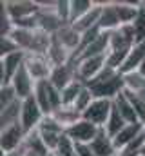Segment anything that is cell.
Here are the masks:
<instances>
[{"label":"cell","mask_w":145,"mask_h":156,"mask_svg":"<svg viewBox=\"0 0 145 156\" xmlns=\"http://www.w3.org/2000/svg\"><path fill=\"white\" fill-rule=\"evenodd\" d=\"M85 85L93 91L94 98H105V100H112V102L125 89V85H123V75L118 73V71H114V69H111V67H107V66H105V69L94 80H91Z\"/></svg>","instance_id":"obj_1"},{"label":"cell","mask_w":145,"mask_h":156,"mask_svg":"<svg viewBox=\"0 0 145 156\" xmlns=\"http://www.w3.org/2000/svg\"><path fill=\"white\" fill-rule=\"evenodd\" d=\"M74 66H76V78L80 82H83V83H89L91 80H94L105 69V66H107V55L82 58V60H76Z\"/></svg>","instance_id":"obj_2"},{"label":"cell","mask_w":145,"mask_h":156,"mask_svg":"<svg viewBox=\"0 0 145 156\" xmlns=\"http://www.w3.org/2000/svg\"><path fill=\"white\" fill-rule=\"evenodd\" d=\"M2 9L9 15V18L13 22H16V20H24V18L38 15L40 2H33V0H5V2H2Z\"/></svg>","instance_id":"obj_3"},{"label":"cell","mask_w":145,"mask_h":156,"mask_svg":"<svg viewBox=\"0 0 145 156\" xmlns=\"http://www.w3.org/2000/svg\"><path fill=\"white\" fill-rule=\"evenodd\" d=\"M114 107V102L112 100H105V98H94L93 104L87 107V111L82 115L83 120L94 123L96 127L104 129L105 123H107L109 116H111V111Z\"/></svg>","instance_id":"obj_4"},{"label":"cell","mask_w":145,"mask_h":156,"mask_svg":"<svg viewBox=\"0 0 145 156\" xmlns=\"http://www.w3.org/2000/svg\"><path fill=\"white\" fill-rule=\"evenodd\" d=\"M98 133H100V127H96L94 123H91L83 118L65 129V134L76 145H91V142L98 136Z\"/></svg>","instance_id":"obj_5"},{"label":"cell","mask_w":145,"mask_h":156,"mask_svg":"<svg viewBox=\"0 0 145 156\" xmlns=\"http://www.w3.org/2000/svg\"><path fill=\"white\" fill-rule=\"evenodd\" d=\"M26 136H27V133L24 131L22 123H15L11 127L0 129V149H2V153L7 154V153L18 151L24 145Z\"/></svg>","instance_id":"obj_6"},{"label":"cell","mask_w":145,"mask_h":156,"mask_svg":"<svg viewBox=\"0 0 145 156\" xmlns=\"http://www.w3.org/2000/svg\"><path fill=\"white\" fill-rule=\"evenodd\" d=\"M44 116H45V115H44V113H42V109L38 107L35 96L22 100L20 123H22V127H24V131H26V133H33V131H36V129H38V125L42 123Z\"/></svg>","instance_id":"obj_7"},{"label":"cell","mask_w":145,"mask_h":156,"mask_svg":"<svg viewBox=\"0 0 145 156\" xmlns=\"http://www.w3.org/2000/svg\"><path fill=\"white\" fill-rule=\"evenodd\" d=\"M26 62V53L18 51L7 56H0V85L11 83L13 76L20 71V67Z\"/></svg>","instance_id":"obj_8"},{"label":"cell","mask_w":145,"mask_h":156,"mask_svg":"<svg viewBox=\"0 0 145 156\" xmlns=\"http://www.w3.org/2000/svg\"><path fill=\"white\" fill-rule=\"evenodd\" d=\"M26 69L29 71V75L35 78V82H42V80H49L53 66L47 60L45 55H26V62H24Z\"/></svg>","instance_id":"obj_9"},{"label":"cell","mask_w":145,"mask_h":156,"mask_svg":"<svg viewBox=\"0 0 145 156\" xmlns=\"http://www.w3.org/2000/svg\"><path fill=\"white\" fill-rule=\"evenodd\" d=\"M11 85H13V89L16 91L18 98H20V100H26V98H31V96H33L36 82H35V78L29 75V71L26 69V66H22L20 71L13 76Z\"/></svg>","instance_id":"obj_10"},{"label":"cell","mask_w":145,"mask_h":156,"mask_svg":"<svg viewBox=\"0 0 145 156\" xmlns=\"http://www.w3.org/2000/svg\"><path fill=\"white\" fill-rule=\"evenodd\" d=\"M74 80H76V66H74V62H71V64H65V66L53 67L51 76H49V83L62 91Z\"/></svg>","instance_id":"obj_11"},{"label":"cell","mask_w":145,"mask_h":156,"mask_svg":"<svg viewBox=\"0 0 145 156\" xmlns=\"http://www.w3.org/2000/svg\"><path fill=\"white\" fill-rule=\"evenodd\" d=\"M145 133V127L142 122H138V123H127L112 140H114V145H116V149L118 151H122L123 147H127L129 144H133L136 138H140L142 134Z\"/></svg>","instance_id":"obj_12"},{"label":"cell","mask_w":145,"mask_h":156,"mask_svg":"<svg viewBox=\"0 0 145 156\" xmlns=\"http://www.w3.org/2000/svg\"><path fill=\"white\" fill-rule=\"evenodd\" d=\"M102 5H104V2H94V7H93L89 13H85V15H83L82 18H78L76 22H72L74 29L83 35V33H87V31L98 27L100 16H102Z\"/></svg>","instance_id":"obj_13"},{"label":"cell","mask_w":145,"mask_h":156,"mask_svg":"<svg viewBox=\"0 0 145 156\" xmlns=\"http://www.w3.org/2000/svg\"><path fill=\"white\" fill-rule=\"evenodd\" d=\"M145 62V42L142 44H134L120 69L122 75H127V73H133V71H138L142 67V64Z\"/></svg>","instance_id":"obj_14"},{"label":"cell","mask_w":145,"mask_h":156,"mask_svg":"<svg viewBox=\"0 0 145 156\" xmlns=\"http://www.w3.org/2000/svg\"><path fill=\"white\" fill-rule=\"evenodd\" d=\"M55 38L58 40L65 49H69V51L72 53V56H74V53L78 51L80 42H82V33H78V31L74 29L72 24H65V26L55 35Z\"/></svg>","instance_id":"obj_15"},{"label":"cell","mask_w":145,"mask_h":156,"mask_svg":"<svg viewBox=\"0 0 145 156\" xmlns=\"http://www.w3.org/2000/svg\"><path fill=\"white\" fill-rule=\"evenodd\" d=\"M45 56H47V60L51 62L53 67H56V66H65V64H71L72 62V53L69 49H65L55 37H53V42H51V45H49Z\"/></svg>","instance_id":"obj_16"},{"label":"cell","mask_w":145,"mask_h":156,"mask_svg":"<svg viewBox=\"0 0 145 156\" xmlns=\"http://www.w3.org/2000/svg\"><path fill=\"white\" fill-rule=\"evenodd\" d=\"M91 149L96 156H116L118 149L114 145V140L109 136L104 129H100L98 136L91 142Z\"/></svg>","instance_id":"obj_17"},{"label":"cell","mask_w":145,"mask_h":156,"mask_svg":"<svg viewBox=\"0 0 145 156\" xmlns=\"http://www.w3.org/2000/svg\"><path fill=\"white\" fill-rule=\"evenodd\" d=\"M120 26H122V24H120L118 13H116L114 2H104V5H102V16H100L98 27H100L104 33H111V31H116Z\"/></svg>","instance_id":"obj_18"},{"label":"cell","mask_w":145,"mask_h":156,"mask_svg":"<svg viewBox=\"0 0 145 156\" xmlns=\"http://www.w3.org/2000/svg\"><path fill=\"white\" fill-rule=\"evenodd\" d=\"M114 7L122 26L133 24L140 13V2H114Z\"/></svg>","instance_id":"obj_19"},{"label":"cell","mask_w":145,"mask_h":156,"mask_svg":"<svg viewBox=\"0 0 145 156\" xmlns=\"http://www.w3.org/2000/svg\"><path fill=\"white\" fill-rule=\"evenodd\" d=\"M33 96H35L38 107L42 109V113H44L45 116H49V115L53 113V105H51V100H49V82H47V80L36 82Z\"/></svg>","instance_id":"obj_20"},{"label":"cell","mask_w":145,"mask_h":156,"mask_svg":"<svg viewBox=\"0 0 145 156\" xmlns=\"http://www.w3.org/2000/svg\"><path fill=\"white\" fill-rule=\"evenodd\" d=\"M51 116L55 118L64 129H67V127H71L74 125L78 120H82V115L72 107V105H62V107H58L56 111H53V115Z\"/></svg>","instance_id":"obj_21"},{"label":"cell","mask_w":145,"mask_h":156,"mask_svg":"<svg viewBox=\"0 0 145 156\" xmlns=\"http://www.w3.org/2000/svg\"><path fill=\"white\" fill-rule=\"evenodd\" d=\"M20 115H22V100H16L9 107L0 109V129L20 123Z\"/></svg>","instance_id":"obj_22"},{"label":"cell","mask_w":145,"mask_h":156,"mask_svg":"<svg viewBox=\"0 0 145 156\" xmlns=\"http://www.w3.org/2000/svg\"><path fill=\"white\" fill-rule=\"evenodd\" d=\"M24 149H26V151H29V153H35V154H38V156L51 154V151L45 147V144H44V140H42V136H40V133H38V131L27 133L26 142H24Z\"/></svg>","instance_id":"obj_23"},{"label":"cell","mask_w":145,"mask_h":156,"mask_svg":"<svg viewBox=\"0 0 145 156\" xmlns=\"http://www.w3.org/2000/svg\"><path fill=\"white\" fill-rule=\"evenodd\" d=\"M114 107L118 109V113L122 115V118H123L127 123H138V122H140V118H138V115H136L134 107L131 105V102L127 100V96H125L123 93L114 100Z\"/></svg>","instance_id":"obj_24"},{"label":"cell","mask_w":145,"mask_h":156,"mask_svg":"<svg viewBox=\"0 0 145 156\" xmlns=\"http://www.w3.org/2000/svg\"><path fill=\"white\" fill-rule=\"evenodd\" d=\"M123 85H125V91H133V93L143 94L145 93V76L140 71L127 73V75H123Z\"/></svg>","instance_id":"obj_25"},{"label":"cell","mask_w":145,"mask_h":156,"mask_svg":"<svg viewBox=\"0 0 145 156\" xmlns=\"http://www.w3.org/2000/svg\"><path fill=\"white\" fill-rule=\"evenodd\" d=\"M127 125V122L122 118V115L118 113V109L116 107H112V111H111V116H109V120H107V123H105V127H104V131L107 133L111 138H114L123 127Z\"/></svg>","instance_id":"obj_26"},{"label":"cell","mask_w":145,"mask_h":156,"mask_svg":"<svg viewBox=\"0 0 145 156\" xmlns=\"http://www.w3.org/2000/svg\"><path fill=\"white\" fill-rule=\"evenodd\" d=\"M83 82H80L78 78L71 82L65 89H62V105H74V100L78 98V94H80V91L83 89Z\"/></svg>","instance_id":"obj_27"},{"label":"cell","mask_w":145,"mask_h":156,"mask_svg":"<svg viewBox=\"0 0 145 156\" xmlns=\"http://www.w3.org/2000/svg\"><path fill=\"white\" fill-rule=\"evenodd\" d=\"M94 7L93 0H71V22H76L78 18H82L85 13H89Z\"/></svg>","instance_id":"obj_28"},{"label":"cell","mask_w":145,"mask_h":156,"mask_svg":"<svg viewBox=\"0 0 145 156\" xmlns=\"http://www.w3.org/2000/svg\"><path fill=\"white\" fill-rule=\"evenodd\" d=\"M123 94L127 96V100L134 107V111H136V115L140 118V122L145 123V96L143 94H138V93H133V91H125V89H123Z\"/></svg>","instance_id":"obj_29"},{"label":"cell","mask_w":145,"mask_h":156,"mask_svg":"<svg viewBox=\"0 0 145 156\" xmlns=\"http://www.w3.org/2000/svg\"><path fill=\"white\" fill-rule=\"evenodd\" d=\"M93 100H94V94H93V91L87 87V85H83V89L80 91V94H78V98L74 100V109L80 113V115H83L85 111H87V107L93 104Z\"/></svg>","instance_id":"obj_30"},{"label":"cell","mask_w":145,"mask_h":156,"mask_svg":"<svg viewBox=\"0 0 145 156\" xmlns=\"http://www.w3.org/2000/svg\"><path fill=\"white\" fill-rule=\"evenodd\" d=\"M133 29H134L136 44L145 42V2H140V13H138L136 20L133 22Z\"/></svg>","instance_id":"obj_31"},{"label":"cell","mask_w":145,"mask_h":156,"mask_svg":"<svg viewBox=\"0 0 145 156\" xmlns=\"http://www.w3.org/2000/svg\"><path fill=\"white\" fill-rule=\"evenodd\" d=\"M16 100H20V98H18V94H16V91L13 89L11 83H7V85H0V109L9 107V105L15 104Z\"/></svg>","instance_id":"obj_32"},{"label":"cell","mask_w":145,"mask_h":156,"mask_svg":"<svg viewBox=\"0 0 145 156\" xmlns=\"http://www.w3.org/2000/svg\"><path fill=\"white\" fill-rule=\"evenodd\" d=\"M55 154H56V156H76V144L72 142L65 133H64V136L60 138V142H58V147H56Z\"/></svg>","instance_id":"obj_33"},{"label":"cell","mask_w":145,"mask_h":156,"mask_svg":"<svg viewBox=\"0 0 145 156\" xmlns=\"http://www.w3.org/2000/svg\"><path fill=\"white\" fill-rule=\"evenodd\" d=\"M36 131H38V129H36ZM38 133H40V136H42L45 147H47L51 153H55L56 147H58L60 138L64 136V133H56V131H38Z\"/></svg>","instance_id":"obj_34"},{"label":"cell","mask_w":145,"mask_h":156,"mask_svg":"<svg viewBox=\"0 0 145 156\" xmlns=\"http://www.w3.org/2000/svg\"><path fill=\"white\" fill-rule=\"evenodd\" d=\"M55 11H56L58 18L64 24L71 22V0H56L55 2Z\"/></svg>","instance_id":"obj_35"},{"label":"cell","mask_w":145,"mask_h":156,"mask_svg":"<svg viewBox=\"0 0 145 156\" xmlns=\"http://www.w3.org/2000/svg\"><path fill=\"white\" fill-rule=\"evenodd\" d=\"M18 45L16 42L11 38V37H2L0 40V56H7V55H13V53H18Z\"/></svg>","instance_id":"obj_36"},{"label":"cell","mask_w":145,"mask_h":156,"mask_svg":"<svg viewBox=\"0 0 145 156\" xmlns=\"http://www.w3.org/2000/svg\"><path fill=\"white\" fill-rule=\"evenodd\" d=\"M76 156H96L91 145H76Z\"/></svg>","instance_id":"obj_37"},{"label":"cell","mask_w":145,"mask_h":156,"mask_svg":"<svg viewBox=\"0 0 145 156\" xmlns=\"http://www.w3.org/2000/svg\"><path fill=\"white\" fill-rule=\"evenodd\" d=\"M140 156H145V144H143V147H142V153H140Z\"/></svg>","instance_id":"obj_38"},{"label":"cell","mask_w":145,"mask_h":156,"mask_svg":"<svg viewBox=\"0 0 145 156\" xmlns=\"http://www.w3.org/2000/svg\"><path fill=\"white\" fill-rule=\"evenodd\" d=\"M47 156H56V154H55V153H51V154H47Z\"/></svg>","instance_id":"obj_39"},{"label":"cell","mask_w":145,"mask_h":156,"mask_svg":"<svg viewBox=\"0 0 145 156\" xmlns=\"http://www.w3.org/2000/svg\"><path fill=\"white\" fill-rule=\"evenodd\" d=\"M143 127H145V123H143Z\"/></svg>","instance_id":"obj_40"}]
</instances>
